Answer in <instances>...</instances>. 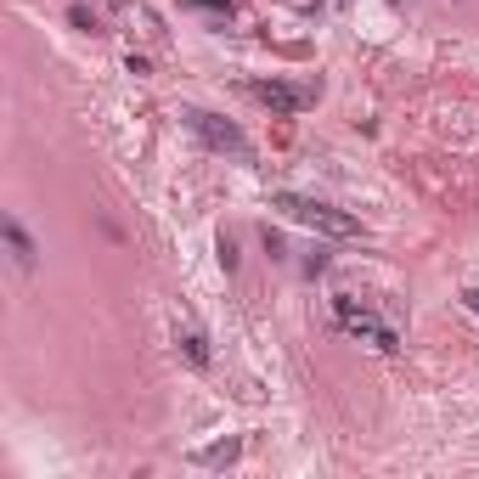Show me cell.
I'll return each mask as SVG.
<instances>
[{
  "label": "cell",
  "instance_id": "6da1fadb",
  "mask_svg": "<svg viewBox=\"0 0 479 479\" xmlns=\"http://www.w3.org/2000/svg\"><path fill=\"white\" fill-rule=\"evenodd\" d=\"M287 220H299V226H310V232H322V237H361V220L356 214H344V209H333V203H316V198H299V192H276L271 198Z\"/></svg>",
  "mask_w": 479,
  "mask_h": 479
},
{
  "label": "cell",
  "instance_id": "7a4b0ae2",
  "mask_svg": "<svg viewBox=\"0 0 479 479\" xmlns=\"http://www.w3.org/2000/svg\"><path fill=\"white\" fill-rule=\"evenodd\" d=\"M333 316H338V328L349 338H367L372 349H383V356H395V349H401V333L383 322V316H372L367 305H356L349 294H333Z\"/></svg>",
  "mask_w": 479,
  "mask_h": 479
},
{
  "label": "cell",
  "instance_id": "3957f363",
  "mask_svg": "<svg viewBox=\"0 0 479 479\" xmlns=\"http://www.w3.org/2000/svg\"><path fill=\"white\" fill-rule=\"evenodd\" d=\"M181 119L192 124V136H198L203 147H214V152H232V158H254V141L237 130L232 119H220V113H209V108H186Z\"/></svg>",
  "mask_w": 479,
  "mask_h": 479
},
{
  "label": "cell",
  "instance_id": "277c9868",
  "mask_svg": "<svg viewBox=\"0 0 479 479\" xmlns=\"http://www.w3.org/2000/svg\"><path fill=\"white\" fill-rule=\"evenodd\" d=\"M248 96H254L260 108H271V113H305V108L316 102V90H305V85H282V79L248 85Z\"/></svg>",
  "mask_w": 479,
  "mask_h": 479
},
{
  "label": "cell",
  "instance_id": "5b68a950",
  "mask_svg": "<svg viewBox=\"0 0 479 479\" xmlns=\"http://www.w3.org/2000/svg\"><path fill=\"white\" fill-rule=\"evenodd\" d=\"M0 232H6V248H12V260H17V271L28 276V271L40 266V248H35V237L23 232V220H17V214H6V226H0Z\"/></svg>",
  "mask_w": 479,
  "mask_h": 479
},
{
  "label": "cell",
  "instance_id": "8992f818",
  "mask_svg": "<svg viewBox=\"0 0 479 479\" xmlns=\"http://www.w3.org/2000/svg\"><path fill=\"white\" fill-rule=\"evenodd\" d=\"M175 344H181V356H186L192 367H198V372L209 367V338H203L198 328H186V322H181V328H175Z\"/></svg>",
  "mask_w": 479,
  "mask_h": 479
},
{
  "label": "cell",
  "instance_id": "52a82bcc",
  "mask_svg": "<svg viewBox=\"0 0 479 479\" xmlns=\"http://www.w3.org/2000/svg\"><path fill=\"white\" fill-rule=\"evenodd\" d=\"M237 457H243V440H220V445H209V452H192V463H203V468H226Z\"/></svg>",
  "mask_w": 479,
  "mask_h": 479
},
{
  "label": "cell",
  "instance_id": "ba28073f",
  "mask_svg": "<svg viewBox=\"0 0 479 479\" xmlns=\"http://www.w3.org/2000/svg\"><path fill=\"white\" fill-rule=\"evenodd\" d=\"M186 6H198V12H209V17H220V23H226L237 6H232V0H186Z\"/></svg>",
  "mask_w": 479,
  "mask_h": 479
},
{
  "label": "cell",
  "instance_id": "9c48e42d",
  "mask_svg": "<svg viewBox=\"0 0 479 479\" xmlns=\"http://www.w3.org/2000/svg\"><path fill=\"white\" fill-rule=\"evenodd\" d=\"M68 23H74V28H85V35H96V28H102V23H96V12H85V6H74V12H68Z\"/></svg>",
  "mask_w": 479,
  "mask_h": 479
},
{
  "label": "cell",
  "instance_id": "30bf717a",
  "mask_svg": "<svg viewBox=\"0 0 479 479\" xmlns=\"http://www.w3.org/2000/svg\"><path fill=\"white\" fill-rule=\"evenodd\" d=\"M220 266L237 271V243H232V237H220Z\"/></svg>",
  "mask_w": 479,
  "mask_h": 479
},
{
  "label": "cell",
  "instance_id": "8fae6325",
  "mask_svg": "<svg viewBox=\"0 0 479 479\" xmlns=\"http://www.w3.org/2000/svg\"><path fill=\"white\" fill-rule=\"evenodd\" d=\"M463 299H468V310L479 316V287H468V294H463Z\"/></svg>",
  "mask_w": 479,
  "mask_h": 479
},
{
  "label": "cell",
  "instance_id": "7c38bea8",
  "mask_svg": "<svg viewBox=\"0 0 479 479\" xmlns=\"http://www.w3.org/2000/svg\"><path fill=\"white\" fill-rule=\"evenodd\" d=\"M395 6H401V0H395Z\"/></svg>",
  "mask_w": 479,
  "mask_h": 479
}]
</instances>
